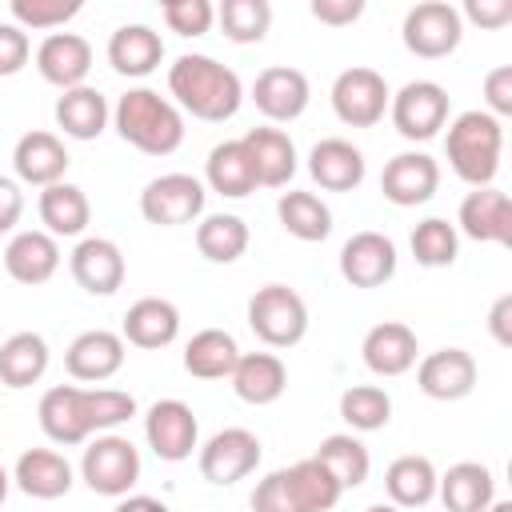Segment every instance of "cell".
Segmentation results:
<instances>
[{"label":"cell","instance_id":"40","mask_svg":"<svg viewBox=\"0 0 512 512\" xmlns=\"http://www.w3.org/2000/svg\"><path fill=\"white\" fill-rule=\"evenodd\" d=\"M316 460L332 472V480H336L340 488H360V484L368 480V472H372V456H368V448H364L352 432H332V436H324L320 448H316Z\"/></svg>","mask_w":512,"mask_h":512},{"label":"cell","instance_id":"30","mask_svg":"<svg viewBox=\"0 0 512 512\" xmlns=\"http://www.w3.org/2000/svg\"><path fill=\"white\" fill-rule=\"evenodd\" d=\"M12 480L32 500H60L72 488V464L56 448H28V452H20Z\"/></svg>","mask_w":512,"mask_h":512},{"label":"cell","instance_id":"54","mask_svg":"<svg viewBox=\"0 0 512 512\" xmlns=\"http://www.w3.org/2000/svg\"><path fill=\"white\" fill-rule=\"evenodd\" d=\"M8 488H12V476H8V472H4V468H0V504H4V500H8Z\"/></svg>","mask_w":512,"mask_h":512},{"label":"cell","instance_id":"35","mask_svg":"<svg viewBox=\"0 0 512 512\" xmlns=\"http://www.w3.org/2000/svg\"><path fill=\"white\" fill-rule=\"evenodd\" d=\"M436 468L428 456H396L384 472V492H388V504L396 508H424L432 496H436Z\"/></svg>","mask_w":512,"mask_h":512},{"label":"cell","instance_id":"7","mask_svg":"<svg viewBox=\"0 0 512 512\" xmlns=\"http://www.w3.org/2000/svg\"><path fill=\"white\" fill-rule=\"evenodd\" d=\"M448 108H452V96L444 92V84L436 80H408L400 92H392L388 100V116H392V128L412 140V144H424L432 140L444 124H448Z\"/></svg>","mask_w":512,"mask_h":512},{"label":"cell","instance_id":"42","mask_svg":"<svg viewBox=\"0 0 512 512\" xmlns=\"http://www.w3.org/2000/svg\"><path fill=\"white\" fill-rule=\"evenodd\" d=\"M340 420L352 432H376L392 420V396L380 384H352L340 396Z\"/></svg>","mask_w":512,"mask_h":512},{"label":"cell","instance_id":"26","mask_svg":"<svg viewBox=\"0 0 512 512\" xmlns=\"http://www.w3.org/2000/svg\"><path fill=\"white\" fill-rule=\"evenodd\" d=\"M120 336H124V344L144 348V352L168 348V344L180 336V308H176L172 300L144 296V300H136V304L124 312Z\"/></svg>","mask_w":512,"mask_h":512},{"label":"cell","instance_id":"3","mask_svg":"<svg viewBox=\"0 0 512 512\" xmlns=\"http://www.w3.org/2000/svg\"><path fill=\"white\" fill-rule=\"evenodd\" d=\"M340 492L344 488L332 480V472L308 456L292 468L268 472L252 492V512H328L336 508Z\"/></svg>","mask_w":512,"mask_h":512},{"label":"cell","instance_id":"25","mask_svg":"<svg viewBox=\"0 0 512 512\" xmlns=\"http://www.w3.org/2000/svg\"><path fill=\"white\" fill-rule=\"evenodd\" d=\"M160 60H164V40L148 24H120L108 36V64H112V72H120L128 80L152 76L160 68Z\"/></svg>","mask_w":512,"mask_h":512},{"label":"cell","instance_id":"39","mask_svg":"<svg viewBox=\"0 0 512 512\" xmlns=\"http://www.w3.org/2000/svg\"><path fill=\"white\" fill-rule=\"evenodd\" d=\"M196 248L212 264H236L248 252V224L236 212H216L196 224Z\"/></svg>","mask_w":512,"mask_h":512},{"label":"cell","instance_id":"17","mask_svg":"<svg viewBox=\"0 0 512 512\" xmlns=\"http://www.w3.org/2000/svg\"><path fill=\"white\" fill-rule=\"evenodd\" d=\"M64 368H68L72 380H84V384L112 380L124 368V336L120 332H108V328L80 332L68 344V352H64Z\"/></svg>","mask_w":512,"mask_h":512},{"label":"cell","instance_id":"36","mask_svg":"<svg viewBox=\"0 0 512 512\" xmlns=\"http://www.w3.org/2000/svg\"><path fill=\"white\" fill-rule=\"evenodd\" d=\"M48 372V340L40 332H12L0 344V384L32 388Z\"/></svg>","mask_w":512,"mask_h":512},{"label":"cell","instance_id":"55","mask_svg":"<svg viewBox=\"0 0 512 512\" xmlns=\"http://www.w3.org/2000/svg\"><path fill=\"white\" fill-rule=\"evenodd\" d=\"M484 512H512V500H492Z\"/></svg>","mask_w":512,"mask_h":512},{"label":"cell","instance_id":"43","mask_svg":"<svg viewBox=\"0 0 512 512\" xmlns=\"http://www.w3.org/2000/svg\"><path fill=\"white\" fill-rule=\"evenodd\" d=\"M216 20L232 44H260L272 28V4L268 0H224L216 8Z\"/></svg>","mask_w":512,"mask_h":512},{"label":"cell","instance_id":"9","mask_svg":"<svg viewBox=\"0 0 512 512\" xmlns=\"http://www.w3.org/2000/svg\"><path fill=\"white\" fill-rule=\"evenodd\" d=\"M388 100H392V92L376 68L356 64L332 80V112L348 128H376L388 112Z\"/></svg>","mask_w":512,"mask_h":512},{"label":"cell","instance_id":"5","mask_svg":"<svg viewBox=\"0 0 512 512\" xmlns=\"http://www.w3.org/2000/svg\"><path fill=\"white\" fill-rule=\"evenodd\" d=\"M248 328L268 348H292L308 332V304L288 284H264L248 300Z\"/></svg>","mask_w":512,"mask_h":512},{"label":"cell","instance_id":"33","mask_svg":"<svg viewBox=\"0 0 512 512\" xmlns=\"http://www.w3.org/2000/svg\"><path fill=\"white\" fill-rule=\"evenodd\" d=\"M36 212H40V224H44L48 236H80L92 220V204H88L84 188H76L68 180L40 188Z\"/></svg>","mask_w":512,"mask_h":512},{"label":"cell","instance_id":"11","mask_svg":"<svg viewBox=\"0 0 512 512\" xmlns=\"http://www.w3.org/2000/svg\"><path fill=\"white\" fill-rule=\"evenodd\" d=\"M144 440L148 448L168 460V464H180L192 456L196 440H200V424H196V412L184 404V400H156L144 416Z\"/></svg>","mask_w":512,"mask_h":512},{"label":"cell","instance_id":"14","mask_svg":"<svg viewBox=\"0 0 512 512\" xmlns=\"http://www.w3.org/2000/svg\"><path fill=\"white\" fill-rule=\"evenodd\" d=\"M340 276L352 288H380L396 276V244L384 232H356L340 248Z\"/></svg>","mask_w":512,"mask_h":512},{"label":"cell","instance_id":"41","mask_svg":"<svg viewBox=\"0 0 512 512\" xmlns=\"http://www.w3.org/2000/svg\"><path fill=\"white\" fill-rule=\"evenodd\" d=\"M408 244H412V256H416L420 268H448V264H456V256H460V232H456V224H448L444 216L420 220V224L412 228Z\"/></svg>","mask_w":512,"mask_h":512},{"label":"cell","instance_id":"20","mask_svg":"<svg viewBox=\"0 0 512 512\" xmlns=\"http://www.w3.org/2000/svg\"><path fill=\"white\" fill-rule=\"evenodd\" d=\"M456 224L468 240H480V244H512V204L500 188H472L464 200H460V212H456Z\"/></svg>","mask_w":512,"mask_h":512},{"label":"cell","instance_id":"16","mask_svg":"<svg viewBox=\"0 0 512 512\" xmlns=\"http://www.w3.org/2000/svg\"><path fill=\"white\" fill-rule=\"evenodd\" d=\"M72 280L88 292V296H112L124 284V252L108 240V236H84L72 256H68Z\"/></svg>","mask_w":512,"mask_h":512},{"label":"cell","instance_id":"27","mask_svg":"<svg viewBox=\"0 0 512 512\" xmlns=\"http://www.w3.org/2000/svg\"><path fill=\"white\" fill-rule=\"evenodd\" d=\"M416 332L400 320H384L376 328H368L360 356L368 364L372 376H404L408 368H416Z\"/></svg>","mask_w":512,"mask_h":512},{"label":"cell","instance_id":"56","mask_svg":"<svg viewBox=\"0 0 512 512\" xmlns=\"http://www.w3.org/2000/svg\"><path fill=\"white\" fill-rule=\"evenodd\" d=\"M364 512H400V508H396V504H368Z\"/></svg>","mask_w":512,"mask_h":512},{"label":"cell","instance_id":"38","mask_svg":"<svg viewBox=\"0 0 512 512\" xmlns=\"http://www.w3.org/2000/svg\"><path fill=\"white\" fill-rule=\"evenodd\" d=\"M276 216H280L284 232L304 244H320L332 236V208L316 192H284L276 200Z\"/></svg>","mask_w":512,"mask_h":512},{"label":"cell","instance_id":"13","mask_svg":"<svg viewBox=\"0 0 512 512\" xmlns=\"http://www.w3.org/2000/svg\"><path fill=\"white\" fill-rule=\"evenodd\" d=\"M436 188H440V164L428 152H400L380 172V192L396 208L428 204L436 196Z\"/></svg>","mask_w":512,"mask_h":512},{"label":"cell","instance_id":"49","mask_svg":"<svg viewBox=\"0 0 512 512\" xmlns=\"http://www.w3.org/2000/svg\"><path fill=\"white\" fill-rule=\"evenodd\" d=\"M308 12L328 28H348L364 16V0H312Z\"/></svg>","mask_w":512,"mask_h":512},{"label":"cell","instance_id":"47","mask_svg":"<svg viewBox=\"0 0 512 512\" xmlns=\"http://www.w3.org/2000/svg\"><path fill=\"white\" fill-rule=\"evenodd\" d=\"M32 56V40L16 24H0V76H16Z\"/></svg>","mask_w":512,"mask_h":512},{"label":"cell","instance_id":"28","mask_svg":"<svg viewBox=\"0 0 512 512\" xmlns=\"http://www.w3.org/2000/svg\"><path fill=\"white\" fill-rule=\"evenodd\" d=\"M232 392L244 400V404H276L288 388V368L276 352H240L236 368H232Z\"/></svg>","mask_w":512,"mask_h":512},{"label":"cell","instance_id":"34","mask_svg":"<svg viewBox=\"0 0 512 512\" xmlns=\"http://www.w3.org/2000/svg\"><path fill=\"white\" fill-rule=\"evenodd\" d=\"M240 360V344L224 328H204L184 344V372L196 380H224Z\"/></svg>","mask_w":512,"mask_h":512},{"label":"cell","instance_id":"45","mask_svg":"<svg viewBox=\"0 0 512 512\" xmlns=\"http://www.w3.org/2000/svg\"><path fill=\"white\" fill-rule=\"evenodd\" d=\"M12 24L16 28H32V32H56L64 28L72 16H80V0H12Z\"/></svg>","mask_w":512,"mask_h":512},{"label":"cell","instance_id":"22","mask_svg":"<svg viewBox=\"0 0 512 512\" xmlns=\"http://www.w3.org/2000/svg\"><path fill=\"white\" fill-rule=\"evenodd\" d=\"M364 152L352 144V140H340V136H328V140H316L312 152H308V176L324 188V192H352L364 184Z\"/></svg>","mask_w":512,"mask_h":512},{"label":"cell","instance_id":"29","mask_svg":"<svg viewBox=\"0 0 512 512\" xmlns=\"http://www.w3.org/2000/svg\"><path fill=\"white\" fill-rule=\"evenodd\" d=\"M80 396H84V388H76V384H56V388H48L40 396L36 416H40V428H44V436L52 444H64L68 448V444H84L92 436Z\"/></svg>","mask_w":512,"mask_h":512},{"label":"cell","instance_id":"6","mask_svg":"<svg viewBox=\"0 0 512 512\" xmlns=\"http://www.w3.org/2000/svg\"><path fill=\"white\" fill-rule=\"evenodd\" d=\"M80 476L84 484L96 492V496H128L140 480V452L128 436H116V432H100L88 448H84V460H80Z\"/></svg>","mask_w":512,"mask_h":512},{"label":"cell","instance_id":"46","mask_svg":"<svg viewBox=\"0 0 512 512\" xmlns=\"http://www.w3.org/2000/svg\"><path fill=\"white\" fill-rule=\"evenodd\" d=\"M160 16H164L168 32H176V36H204L216 20V8L208 0H164Z\"/></svg>","mask_w":512,"mask_h":512},{"label":"cell","instance_id":"4","mask_svg":"<svg viewBox=\"0 0 512 512\" xmlns=\"http://www.w3.org/2000/svg\"><path fill=\"white\" fill-rule=\"evenodd\" d=\"M500 148H504V120L488 116L484 108L460 112L448 124L444 136V152H448V168L472 184V188H488L500 172Z\"/></svg>","mask_w":512,"mask_h":512},{"label":"cell","instance_id":"23","mask_svg":"<svg viewBox=\"0 0 512 512\" xmlns=\"http://www.w3.org/2000/svg\"><path fill=\"white\" fill-rule=\"evenodd\" d=\"M60 268V244L44 228H24L4 248V272L16 284H48Z\"/></svg>","mask_w":512,"mask_h":512},{"label":"cell","instance_id":"10","mask_svg":"<svg viewBox=\"0 0 512 512\" xmlns=\"http://www.w3.org/2000/svg\"><path fill=\"white\" fill-rule=\"evenodd\" d=\"M204 184L188 172H164L144 184L140 192V216L156 228H180L192 224L204 212Z\"/></svg>","mask_w":512,"mask_h":512},{"label":"cell","instance_id":"48","mask_svg":"<svg viewBox=\"0 0 512 512\" xmlns=\"http://www.w3.org/2000/svg\"><path fill=\"white\" fill-rule=\"evenodd\" d=\"M484 104H488L484 112L496 120H504L512 112V64H500L484 76Z\"/></svg>","mask_w":512,"mask_h":512},{"label":"cell","instance_id":"24","mask_svg":"<svg viewBox=\"0 0 512 512\" xmlns=\"http://www.w3.org/2000/svg\"><path fill=\"white\" fill-rule=\"evenodd\" d=\"M248 160H252V172H256V184L260 188H284L292 176H296V144L288 132L280 128H248L240 136Z\"/></svg>","mask_w":512,"mask_h":512},{"label":"cell","instance_id":"18","mask_svg":"<svg viewBox=\"0 0 512 512\" xmlns=\"http://www.w3.org/2000/svg\"><path fill=\"white\" fill-rule=\"evenodd\" d=\"M36 72L60 92L80 88L92 72V44L76 32H48L36 48Z\"/></svg>","mask_w":512,"mask_h":512},{"label":"cell","instance_id":"1","mask_svg":"<svg viewBox=\"0 0 512 512\" xmlns=\"http://www.w3.org/2000/svg\"><path fill=\"white\" fill-rule=\"evenodd\" d=\"M168 92H172V104L196 120H208V124H220V120H232L244 104V84L240 76L204 56V52H184L176 56V64L168 68Z\"/></svg>","mask_w":512,"mask_h":512},{"label":"cell","instance_id":"37","mask_svg":"<svg viewBox=\"0 0 512 512\" xmlns=\"http://www.w3.org/2000/svg\"><path fill=\"white\" fill-rule=\"evenodd\" d=\"M204 180H208L212 192H220L228 200H240V196H248V192L260 188L256 184V172H252V160H248V152H244L240 140H224V144H216L208 152Z\"/></svg>","mask_w":512,"mask_h":512},{"label":"cell","instance_id":"15","mask_svg":"<svg viewBox=\"0 0 512 512\" xmlns=\"http://www.w3.org/2000/svg\"><path fill=\"white\" fill-rule=\"evenodd\" d=\"M312 100V88H308V76L300 68H288V64H272L256 76L252 84V104L272 120V124H292L304 116Z\"/></svg>","mask_w":512,"mask_h":512},{"label":"cell","instance_id":"12","mask_svg":"<svg viewBox=\"0 0 512 512\" xmlns=\"http://www.w3.org/2000/svg\"><path fill=\"white\" fill-rule=\"evenodd\" d=\"M256 464H260V440L248 428H224L200 448V476L220 488L252 476Z\"/></svg>","mask_w":512,"mask_h":512},{"label":"cell","instance_id":"2","mask_svg":"<svg viewBox=\"0 0 512 512\" xmlns=\"http://www.w3.org/2000/svg\"><path fill=\"white\" fill-rule=\"evenodd\" d=\"M112 124L120 132L124 144H132L144 156H172L184 144V112L160 96L156 88H128L116 108H112Z\"/></svg>","mask_w":512,"mask_h":512},{"label":"cell","instance_id":"50","mask_svg":"<svg viewBox=\"0 0 512 512\" xmlns=\"http://www.w3.org/2000/svg\"><path fill=\"white\" fill-rule=\"evenodd\" d=\"M464 16L472 24H480V28H504L512 20V0H468L464 12H460V20Z\"/></svg>","mask_w":512,"mask_h":512},{"label":"cell","instance_id":"32","mask_svg":"<svg viewBox=\"0 0 512 512\" xmlns=\"http://www.w3.org/2000/svg\"><path fill=\"white\" fill-rule=\"evenodd\" d=\"M108 120H112V108H108L104 92L92 88V84L68 88V92H60V100H56V124H60V132L72 136V140H96V136L108 128Z\"/></svg>","mask_w":512,"mask_h":512},{"label":"cell","instance_id":"52","mask_svg":"<svg viewBox=\"0 0 512 512\" xmlns=\"http://www.w3.org/2000/svg\"><path fill=\"white\" fill-rule=\"evenodd\" d=\"M508 316H512V296H500V300L492 304V312H488V332H492V340H496L500 348L512 344V324H508Z\"/></svg>","mask_w":512,"mask_h":512},{"label":"cell","instance_id":"21","mask_svg":"<svg viewBox=\"0 0 512 512\" xmlns=\"http://www.w3.org/2000/svg\"><path fill=\"white\" fill-rule=\"evenodd\" d=\"M12 168H16V180L20 184H32V188H48V184H60L64 172H68V148L60 136L52 132H24L12 148Z\"/></svg>","mask_w":512,"mask_h":512},{"label":"cell","instance_id":"51","mask_svg":"<svg viewBox=\"0 0 512 512\" xmlns=\"http://www.w3.org/2000/svg\"><path fill=\"white\" fill-rule=\"evenodd\" d=\"M24 216V192L16 180L0 176V236H8Z\"/></svg>","mask_w":512,"mask_h":512},{"label":"cell","instance_id":"44","mask_svg":"<svg viewBox=\"0 0 512 512\" xmlns=\"http://www.w3.org/2000/svg\"><path fill=\"white\" fill-rule=\"evenodd\" d=\"M84 416H88V428L100 436V432H112L116 424L132 420L136 416V400L132 392H120V388H84Z\"/></svg>","mask_w":512,"mask_h":512},{"label":"cell","instance_id":"31","mask_svg":"<svg viewBox=\"0 0 512 512\" xmlns=\"http://www.w3.org/2000/svg\"><path fill=\"white\" fill-rule=\"evenodd\" d=\"M436 496L444 500L448 512H484L496 500V480L484 464L460 460L436 480Z\"/></svg>","mask_w":512,"mask_h":512},{"label":"cell","instance_id":"53","mask_svg":"<svg viewBox=\"0 0 512 512\" xmlns=\"http://www.w3.org/2000/svg\"><path fill=\"white\" fill-rule=\"evenodd\" d=\"M116 512H172V508L164 500H156V496H120Z\"/></svg>","mask_w":512,"mask_h":512},{"label":"cell","instance_id":"8","mask_svg":"<svg viewBox=\"0 0 512 512\" xmlns=\"http://www.w3.org/2000/svg\"><path fill=\"white\" fill-rule=\"evenodd\" d=\"M400 36H404V48L412 56H420V60H444L464 40L460 8H452L448 0H424V4L408 8Z\"/></svg>","mask_w":512,"mask_h":512},{"label":"cell","instance_id":"19","mask_svg":"<svg viewBox=\"0 0 512 512\" xmlns=\"http://www.w3.org/2000/svg\"><path fill=\"white\" fill-rule=\"evenodd\" d=\"M416 384L428 400H464L476 388V360L464 348H436L416 364Z\"/></svg>","mask_w":512,"mask_h":512}]
</instances>
